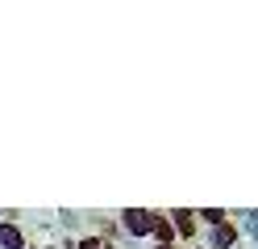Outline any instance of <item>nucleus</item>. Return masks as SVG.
<instances>
[{
  "mask_svg": "<svg viewBox=\"0 0 258 249\" xmlns=\"http://www.w3.org/2000/svg\"><path fill=\"white\" fill-rule=\"evenodd\" d=\"M158 249H171V245H158Z\"/></svg>",
  "mask_w": 258,
  "mask_h": 249,
  "instance_id": "7ed1b4c3",
  "label": "nucleus"
},
{
  "mask_svg": "<svg viewBox=\"0 0 258 249\" xmlns=\"http://www.w3.org/2000/svg\"><path fill=\"white\" fill-rule=\"evenodd\" d=\"M84 249H112L108 241H100V237H92V241H84Z\"/></svg>",
  "mask_w": 258,
  "mask_h": 249,
  "instance_id": "f03ea898",
  "label": "nucleus"
},
{
  "mask_svg": "<svg viewBox=\"0 0 258 249\" xmlns=\"http://www.w3.org/2000/svg\"><path fill=\"white\" fill-rule=\"evenodd\" d=\"M21 237H17V228H0V245H17Z\"/></svg>",
  "mask_w": 258,
  "mask_h": 249,
  "instance_id": "f257e3e1",
  "label": "nucleus"
}]
</instances>
